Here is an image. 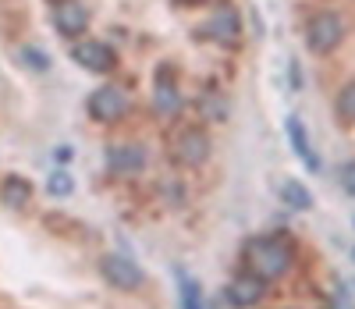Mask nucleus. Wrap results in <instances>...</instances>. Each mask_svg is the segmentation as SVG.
<instances>
[{"instance_id":"obj_1","label":"nucleus","mask_w":355,"mask_h":309,"mask_svg":"<svg viewBox=\"0 0 355 309\" xmlns=\"http://www.w3.org/2000/svg\"><path fill=\"white\" fill-rule=\"evenodd\" d=\"M245 263L249 274H256L259 281H277L291 267V249L281 238H252L245 245Z\"/></svg>"},{"instance_id":"obj_2","label":"nucleus","mask_w":355,"mask_h":309,"mask_svg":"<svg viewBox=\"0 0 355 309\" xmlns=\"http://www.w3.org/2000/svg\"><path fill=\"white\" fill-rule=\"evenodd\" d=\"M341 40H345V22L334 11H320V15L309 18V25H306V47L313 53H331Z\"/></svg>"},{"instance_id":"obj_3","label":"nucleus","mask_w":355,"mask_h":309,"mask_svg":"<svg viewBox=\"0 0 355 309\" xmlns=\"http://www.w3.org/2000/svg\"><path fill=\"white\" fill-rule=\"evenodd\" d=\"M128 92L117 89V85H100L93 97H89V117L93 121H103V125H110V121H121L128 114Z\"/></svg>"},{"instance_id":"obj_4","label":"nucleus","mask_w":355,"mask_h":309,"mask_svg":"<svg viewBox=\"0 0 355 309\" xmlns=\"http://www.w3.org/2000/svg\"><path fill=\"white\" fill-rule=\"evenodd\" d=\"M100 274H103V281L114 285V288H121V292H139L142 288V270L121 256V253H110L100 260Z\"/></svg>"},{"instance_id":"obj_5","label":"nucleus","mask_w":355,"mask_h":309,"mask_svg":"<svg viewBox=\"0 0 355 309\" xmlns=\"http://www.w3.org/2000/svg\"><path fill=\"white\" fill-rule=\"evenodd\" d=\"M174 160L185 167H199L210 160V135L202 128H185L182 135L174 139Z\"/></svg>"},{"instance_id":"obj_6","label":"nucleus","mask_w":355,"mask_h":309,"mask_svg":"<svg viewBox=\"0 0 355 309\" xmlns=\"http://www.w3.org/2000/svg\"><path fill=\"white\" fill-rule=\"evenodd\" d=\"M202 33L210 36L214 43H220V47H234L239 36H242V18H239V11H234L231 4H224V8L214 11V18L206 22Z\"/></svg>"},{"instance_id":"obj_7","label":"nucleus","mask_w":355,"mask_h":309,"mask_svg":"<svg viewBox=\"0 0 355 309\" xmlns=\"http://www.w3.org/2000/svg\"><path fill=\"white\" fill-rule=\"evenodd\" d=\"M103 160L114 174H135V171L146 167V149L139 142H110Z\"/></svg>"},{"instance_id":"obj_8","label":"nucleus","mask_w":355,"mask_h":309,"mask_svg":"<svg viewBox=\"0 0 355 309\" xmlns=\"http://www.w3.org/2000/svg\"><path fill=\"white\" fill-rule=\"evenodd\" d=\"M71 57H75V65H82L85 72H96V75L110 72V68H114V60H117V57H114V50H110L107 43H100V40L75 43Z\"/></svg>"},{"instance_id":"obj_9","label":"nucleus","mask_w":355,"mask_h":309,"mask_svg":"<svg viewBox=\"0 0 355 309\" xmlns=\"http://www.w3.org/2000/svg\"><path fill=\"white\" fill-rule=\"evenodd\" d=\"M53 25H57V33L75 40L85 33V25H89V11L78 4V0H57L53 4Z\"/></svg>"},{"instance_id":"obj_10","label":"nucleus","mask_w":355,"mask_h":309,"mask_svg":"<svg viewBox=\"0 0 355 309\" xmlns=\"http://www.w3.org/2000/svg\"><path fill=\"white\" fill-rule=\"evenodd\" d=\"M284 132H288V139H291V149H295V157H299V160H302V164H306V167H309V171L316 174V171H320L323 164H320V157H316V149H313V142H309L306 128H302V121L295 117V114H291V117H284Z\"/></svg>"},{"instance_id":"obj_11","label":"nucleus","mask_w":355,"mask_h":309,"mask_svg":"<svg viewBox=\"0 0 355 309\" xmlns=\"http://www.w3.org/2000/svg\"><path fill=\"white\" fill-rule=\"evenodd\" d=\"M263 285H266V281H259L256 274H239V277L227 285V302H231L234 309H249V306H256V302L263 299Z\"/></svg>"},{"instance_id":"obj_12","label":"nucleus","mask_w":355,"mask_h":309,"mask_svg":"<svg viewBox=\"0 0 355 309\" xmlns=\"http://www.w3.org/2000/svg\"><path fill=\"white\" fill-rule=\"evenodd\" d=\"M153 110L160 117H174L178 110H182V92H178V85L167 78V68L157 72V85H153Z\"/></svg>"},{"instance_id":"obj_13","label":"nucleus","mask_w":355,"mask_h":309,"mask_svg":"<svg viewBox=\"0 0 355 309\" xmlns=\"http://www.w3.org/2000/svg\"><path fill=\"white\" fill-rule=\"evenodd\" d=\"M28 199H33V181H25L21 174H8L4 185H0V203L11 210H21L28 206Z\"/></svg>"},{"instance_id":"obj_14","label":"nucleus","mask_w":355,"mask_h":309,"mask_svg":"<svg viewBox=\"0 0 355 309\" xmlns=\"http://www.w3.org/2000/svg\"><path fill=\"white\" fill-rule=\"evenodd\" d=\"M281 199L291 206V210H309L313 206V196H309V189L302 181H295V178H288L284 185H281Z\"/></svg>"},{"instance_id":"obj_15","label":"nucleus","mask_w":355,"mask_h":309,"mask_svg":"<svg viewBox=\"0 0 355 309\" xmlns=\"http://www.w3.org/2000/svg\"><path fill=\"white\" fill-rule=\"evenodd\" d=\"M334 107H338V117H341V121H355V82L341 85Z\"/></svg>"},{"instance_id":"obj_16","label":"nucleus","mask_w":355,"mask_h":309,"mask_svg":"<svg viewBox=\"0 0 355 309\" xmlns=\"http://www.w3.org/2000/svg\"><path fill=\"white\" fill-rule=\"evenodd\" d=\"M71 189H75V181H71L68 171H53V174L46 178V192H50V196H71Z\"/></svg>"},{"instance_id":"obj_17","label":"nucleus","mask_w":355,"mask_h":309,"mask_svg":"<svg viewBox=\"0 0 355 309\" xmlns=\"http://www.w3.org/2000/svg\"><path fill=\"white\" fill-rule=\"evenodd\" d=\"M182 306H185V309H206V306H202V295H199V285L189 281L185 274H182Z\"/></svg>"},{"instance_id":"obj_18","label":"nucleus","mask_w":355,"mask_h":309,"mask_svg":"<svg viewBox=\"0 0 355 309\" xmlns=\"http://www.w3.org/2000/svg\"><path fill=\"white\" fill-rule=\"evenodd\" d=\"M21 60H25L28 68H36V72H46L50 68V57L40 47H21Z\"/></svg>"},{"instance_id":"obj_19","label":"nucleus","mask_w":355,"mask_h":309,"mask_svg":"<svg viewBox=\"0 0 355 309\" xmlns=\"http://www.w3.org/2000/svg\"><path fill=\"white\" fill-rule=\"evenodd\" d=\"M202 110H206V117H210V121H224V117H227V107L217 103L214 97H206V100H202Z\"/></svg>"},{"instance_id":"obj_20","label":"nucleus","mask_w":355,"mask_h":309,"mask_svg":"<svg viewBox=\"0 0 355 309\" xmlns=\"http://www.w3.org/2000/svg\"><path fill=\"white\" fill-rule=\"evenodd\" d=\"M341 185H345V192H352V196H355V160L341 167Z\"/></svg>"},{"instance_id":"obj_21","label":"nucleus","mask_w":355,"mask_h":309,"mask_svg":"<svg viewBox=\"0 0 355 309\" xmlns=\"http://www.w3.org/2000/svg\"><path fill=\"white\" fill-rule=\"evenodd\" d=\"M331 309H352L348 295H345V292H338V295H334V302H331Z\"/></svg>"},{"instance_id":"obj_22","label":"nucleus","mask_w":355,"mask_h":309,"mask_svg":"<svg viewBox=\"0 0 355 309\" xmlns=\"http://www.w3.org/2000/svg\"><path fill=\"white\" fill-rule=\"evenodd\" d=\"M185 8H196V4H206V0H182Z\"/></svg>"},{"instance_id":"obj_23","label":"nucleus","mask_w":355,"mask_h":309,"mask_svg":"<svg viewBox=\"0 0 355 309\" xmlns=\"http://www.w3.org/2000/svg\"><path fill=\"white\" fill-rule=\"evenodd\" d=\"M352 256H355V249H352Z\"/></svg>"}]
</instances>
